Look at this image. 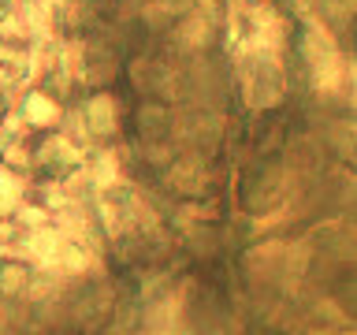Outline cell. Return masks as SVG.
Masks as SVG:
<instances>
[{
    "mask_svg": "<svg viewBox=\"0 0 357 335\" xmlns=\"http://www.w3.org/2000/svg\"><path fill=\"white\" fill-rule=\"evenodd\" d=\"M15 198H19V186H15V179H11L4 168H0V212H8L11 205H15Z\"/></svg>",
    "mask_w": 357,
    "mask_h": 335,
    "instance_id": "obj_2",
    "label": "cell"
},
{
    "mask_svg": "<svg viewBox=\"0 0 357 335\" xmlns=\"http://www.w3.org/2000/svg\"><path fill=\"white\" fill-rule=\"evenodd\" d=\"M231 56L253 105L283 97V27L268 0H231Z\"/></svg>",
    "mask_w": 357,
    "mask_h": 335,
    "instance_id": "obj_1",
    "label": "cell"
}]
</instances>
